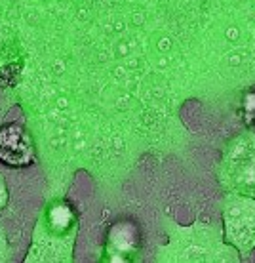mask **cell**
<instances>
[{
  "mask_svg": "<svg viewBox=\"0 0 255 263\" xmlns=\"http://www.w3.org/2000/svg\"><path fill=\"white\" fill-rule=\"evenodd\" d=\"M8 200H10V193H8L6 179H4V176L0 174V210H4V208H6Z\"/></svg>",
  "mask_w": 255,
  "mask_h": 263,
  "instance_id": "obj_7",
  "label": "cell"
},
{
  "mask_svg": "<svg viewBox=\"0 0 255 263\" xmlns=\"http://www.w3.org/2000/svg\"><path fill=\"white\" fill-rule=\"evenodd\" d=\"M79 233L76 214L65 200L48 204L34 225L33 244L27 263H71L74 238Z\"/></svg>",
  "mask_w": 255,
  "mask_h": 263,
  "instance_id": "obj_2",
  "label": "cell"
},
{
  "mask_svg": "<svg viewBox=\"0 0 255 263\" xmlns=\"http://www.w3.org/2000/svg\"><path fill=\"white\" fill-rule=\"evenodd\" d=\"M164 231L168 244L156 248L160 263H238L240 254L234 246L225 242L223 231L215 225H206L200 219L189 227L164 216Z\"/></svg>",
  "mask_w": 255,
  "mask_h": 263,
  "instance_id": "obj_1",
  "label": "cell"
},
{
  "mask_svg": "<svg viewBox=\"0 0 255 263\" xmlns=\"http://www.w3.org/2000/svg\"><path fill=\"white\" fill-rule=\"evenodd\" d=\"M217 181L225 193L255 198V132H242L227 143L217 166Z\"/></svg>",
  "mask_w": 255,
  "mask_h": 263,
  "instance_id": "obj_3",
  "label": "cell"
},
{
  "mask_svg": "<svg viewBox=\"0 0 255 263\" xmlns=\"http://www.w3.org/2000/svg\"><path fill=\"white\" fill-rule=\"evenodd\" d=\"M12 257H13V250L6 238V231L2 229V225H0V263L12 261Z\"/></svg>",
  "mask_w": 255,
  "mask_h": 263,
  "instance_id": "obj_6",
  "label": "cell"
},
{
  "mask_svg": "<svg viewBox=\"0 0 255 263\" xmlns=\"http://www.w3.org/2000/svg\"><path fill=\"white\" fill-rule=\"evenodd\" d=\"M34 158L31 136L19 124L0 128V160L8 166H27Z\"/></svg>",
  "mask_w": 255,
  "mask_h": 263,
  "instance_id": "obj_5",
  "label": "cell"
},
{
  "mask_svg": "<svg viewBox=\"0 0 255 263\" xmlns=\"http://www.w3.org/2000/svg\"><path fill=\"white\" fill-rule=\"evenodd\" d=\"M221 216L223 238L234 246L244 261L255 250V198L238 193H225Z\"/></svg>",
  "mask_w": 255,
  "mask_h": 263,
  "instance_id": "obj_4",
  "label": "cell"
}]
</instances>
